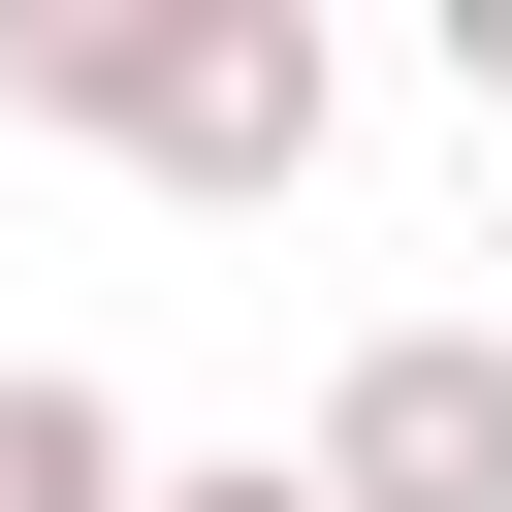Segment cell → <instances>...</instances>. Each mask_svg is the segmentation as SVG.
<instances>
[{
  "label": "cell",
  "mask_w": 512,
  "mask_h": 512,
  "mask_svg": "<svg viewBox=\"0 0 512 512\" xmlns=\"http://www.w3.org/2000/svg\"><path fill=\"white\" fill-rule=\"evenodd\" d=\"M0 96L64 128V160H128V192H192V224H256L288 160H320V0H0Z\"/></svg>",
  "instance_id": "cell-1"
},
{
  "label": "cell",
  "mask_w": 512,
  "mask_h": 512,
  "mask_svg": "<svg viewBox=\"0 0 512 512\" xmlns=\"http://www.w3.org/2000/svg\"><path fill=\"white\" fill-rule=\"evenodd\" d=\"M288 480H320V512H512V320H384Z\"/></svg>",
  "instance_id": "cell-2"
},
{
  "label": "cell",
  "mask_w": 512,
  "mask_h": 512,
  "mask_svg": "<svg viewBox=\"0 0 512 512\" xmlns=\"http://www.w3.org/2000/svg\"><path fill=\"white\" fill-rule=\"evenodd\" d=\"M160 448H128V384H64V352H0V512H128Z\"/></svg>",
  "instance_id": "cell-3"
},
{
  "label": "cell",
  "mask_w": 512,
  "mask_h": 512,
  "mask_svg": "<svg viewBox=\"0 0 512 512\" xmlns=\"http://www.w3.org/2000/svg\"><path fill=\"white\" fill-rule=\"evenodd\" d=\"M128 512H320V480H288V448H192V480H128Z\"/></svg>",
  "instance_id": "cell-4"
},
{
  "label": "cell",
  "mask_w": 512,
  "mask_h": 512,
  "mask_svg": "<svg viewBox=\"0 0 512 512\" xmlns=\"http://www.w3.org/2000/svg\"><path fill=\"white\" fill-rule=\"evenodd\" d=\"M448 96H480V128H512V0H448Z\"/></svg>",
  "instance_id": "cell-5"
},
{
  "label": "cell",
  "mask_w": 512,
  "mask_h": 512,
  "mask_svg": "<svg viewBox=\"0 0 512 512\" xmlns=\"http://www.w3.org/2000/svg\"><path fill=\"white\" fill-rule=\"evenodd\" d=\"M480 256H512V224H480Z\"/></svg>",
  "instance_id": "cell-6"
}]
</instances>
